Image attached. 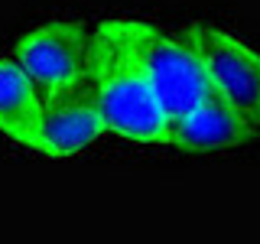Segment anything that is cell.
<instances>
[{
  "label": "cell",
  "mask_w": 260,
  "mask_h": 244,
  "mask_svg": "<svg viewBox=\"0 0 260 244\" xmlns=\"http://www.w3.org/2000/svg\"><path fill=\"white\" fill-rule=\"evenodd\" d=\"M88 92L104 120V130L134 143L173 146V114L162 108L153 85L140 72L120 20H104L91 33Z\"/></svg>",
  "instance_id": "1"
},
{
  "label": "cell",
  "mask_w": 260,
  "mask_h": 244,
  "mask_svg": "<svg viewBox=\"0 0 260 244\" xmlns=\"http://www.w3.org/2000/svg\"><path fill=\"white\" fill-rule=\"evenodd\" d=\"M120 29H124V39L140 72L153 85L162 108L173 114V120L215 101L205 69L182 39L169 36L166 29L143 20H120Z\"/></svg>",
  "instance_id": "2"
},
{
  "label": "cell",
  "mask_w": 260,
  "mask_h": 244,
  "mask_svg": "<svg viewBox=\"0 0 260 244\" xmlns=\"http://www.w3.org/2000/svg\"><path fill=\"white\" fill-rule=\"evenodd\" d=\"M182 43L202 62L211 95L238 111L250 127H260V52L231 33L205 23H192Z\"/></svg>",
  "instance_id": "3"
},
{
  "label": "cell",
  "mask_w": 260,
  "mask_h": 244,
  "mask_svg": "<svg viewBox=\"0 0 260 244\" xmlns=\"http://www.w3.org/2000/svg\"><path fill=\"white\" fill-rule=\"evenodd\" d=\"M13 59L46 98L78 92L91 75V36L81 23H46L16 39Z\"/></svg>",
  "instance_id": "4"
},
{
  "label": "cell",
  "mask_w": 260,
  "mask_h": 244,
  "mask_svg": "<svg viewBox=\"0 0 260 244\" xmlns=\"http://www.w3.org/2000/svg\"><path fill=\"white\" fill-rule=\"evenodd\" d=\"M104 130V120L94 108V98L88 88L65 95H49L43 104V120H39L36 153L46 157H72V153L88 150Z\"/></svg>",
  "instance_id": "5"
},
{
  "label": "cell",
  "mask_w": 260,
  "mask_h": 244,
  "mask_svg": "<svg viewBox=\"0 0 260 244\" xmlns=\"http://www.w3.org/2000/svg\"><path fill=\"white\" fill-rule=\"evenodd\" d=\"M46 95L36 88L13 55L0 59V134L36 150Z\"/></svg>",
  "instance_id": "6"
},
{
  "label": "cell",
  "mask_w": 260,
  "mask_h": 244,
  "mask_svg": "<svg viewBox=\"0 0 260 244\" xmlns=\"http://www.w3.org/2000/svg\"><path fill=\"white\" fill-rule=\"evenodd\" d=\"M257 134L238 111H231L224 101H208L205 108L185 114L173 120V146L185 150H224V146H238Z\"/></svg>",
  "instance_id": "7"
}]
</instances>
